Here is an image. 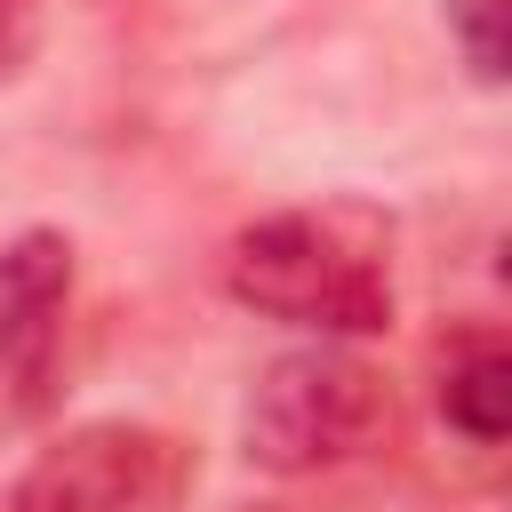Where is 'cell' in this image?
I'll return each instance as SVG.
<instances>
[{"mask_svg": "<svg viewBox=\"0 0 512 512\" xmlns=\"http://www.w3.org/2000/svg\"><path fill=\"white\" fill-rule=\"evenodd\" d=\"M392 432V376L360 352H344L336 336L280 352L240 408V456L304 480V472H336L352 456H368Z\"/></svg>", "mask_w": 512, "mask_h": 512, "instance_id": "cell-2", "label": "cell"}, {"mask_svg": "<svg viewBox=\"0 0 512 512\" xmlns=\"http://www.w3.org/2000/svg\"><path fill=\"white\" fill-rule=\"evenodd\" d=\"M224 288L264 312V320H288L304 336H376L392 328V264H384V240L352 216V208H288V216H264L232 240L224 256Z\"/></svg>", "mask_w": 512, "mask_h": 512, "instance_id": "cell-1", "label": "cell"}, {"mask_svg": "<svg viewBox=\"0 0 512 512\" xmlns=\"http://www.w3.org/2000/svg\"><path fill=\"white\" fill-rule=\"evenodd\" d=\"M440 424L456 440H472V448H496L504 440V424H512V352L488 328H472L440 360Z\"/></svg>", "mask_w": 512, "mask_h": 512, "instance_id": "cell-5", "label": "cell"}, {"mask_svg": "<svg viewBox=\"0 0 512 512\" xmlns=\"http://www.w3.org/2000/svg\"><path fill=\"white\" fill-rule=\"evenodd\" d=\"M0 512H8V504H0Z\"/></svg>", "mask_w": 512, "mask_h": 512, "instance_id": "cell-8", "label": "cell"}, {"mask_svg": "<svg viewBox=\"0 0 512 512\" xmlns=\"http://www.w3.org/2000/svg\"><path fill=\"white\" fill-rule=\"evenodd\" d=\"M192 448L136 416H96L48 440L24 480L0 496L8 512H184Z\"/></svg>", "mask_w": 512, "mask_h": 512, "instance_id": "cell-3", "label": "cell"}, {"mask_svg": "<svg viewBox=\"0 0 512 512\" xmlns=\"http://www.w3.org/2000/svg\"><path fill=\"white\" fill-rule=\"evenodd\" d=\"M448 32L472 64V80H504V0H448Z\"/></svg>", "mask_w": 512, "mask_h": 512, "instance_id": "cell-6", "label": "cell"}, {"mask_svg": "<svg viewBox=\"0 0 512 512\" xmlns=\"http://www.w3.org/2000/svg\"><path fill=\"white\" fill-rule=\"evenodd\" d=\"M64 304H72V240L64 232L8 240L0 248V392H16L24 408L56 376Z\"/></svg>", "mask_w": 512, "mask_h": 512, "instance_id": "cell-4", "label": "cell"}, {"mask_svg": "<svg viewBox=\"0 0 512 512\" xmlns=\"http://www.w3.org/2000/svg\"><path fill=\"white\" fill-rule=\"evenodd\" d=\"M24 56H32V0H0V80H16Z\"/></svg>", "mask_w": 512, "mask_h": 512, "instance_id": "cell-7", "label": "cell"}]
</instances>
